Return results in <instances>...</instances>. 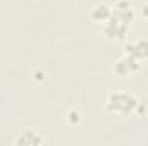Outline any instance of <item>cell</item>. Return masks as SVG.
I'll return each mask as SVG.
<instances>
[{
	"instance_id": "obj_1",
	"label": "cell",
	"mask_w": 148,
	"mask_h": 146,
	"mask_svg": "<svg viewBox=\"0 0 148 146\" xmlns=\"http://www.w3.org/2000/svg\"><path fill=\"white\" fill-rule=\"evenodd\" d=\"M134 9L127 0H117L112 7L110 17L102 24L103 35L110 41H124L129 33V26L134 21Z\"/></svg>"
},
{
	"instance_id": "obj_2",
	"label": "cell",
	"mask_w": 148,
	"mask_h": 146,
	"mask_svg": "<svg viewBox=\"0 0 148 146\" xmlns=\"http://www.w3.org/2000/svg\"><path fill=\"white\" fill-rule=\"evenodd\" d=\"M105 110L110 115L127 117L136 112L138 113L145 112V107H141L138 96L129 91H110L105 100Z\"/></svg>"
},
{
	"instance_id": "obj_3",
	"label": "cell",
	"mask_w": 148,
	"mask_h": 146,
	"mask_svg": "<svg viewBox=\"0 0 148 146\" xmlns=\"http://www.w3.org/2000/svg\"><path fill=\"white\" fill-rule=\"evenodd\" d=\"M141 65H143V62H140V60H136L134 57L124 53V55L114 64V72L117 74V76H133V74H136L141 69Z\"/></svg>"
},
{
	"instance_id": "obj_4",
	"label": "cell",
	"mask_w": 148,
	"mask_h": 146,
	"mask_svg": "<svg viewBox=\"0 0 148 146\" xmlns=\"http://www.w3.org/2000/svg\"><path fill=\"white\" fill-rule=\"evenodd\" d=\"M124 53L134 57L140 62H147L148 60V40L147 38H141V40H136V41L127 43L124 46Z\"/></svg>"
},
{
	"instance_id": "obj_5",
	"label": "cell",
	"mask_w": 148,
	"mask_h": 146,
	"mask_svg": "<svg viewBox=\"0 0 148 146\" xmlns=\"http://www.w3.org/2000/svg\"><path fill=\"white\" fill-rule=\"evenodd\" d=\"M45 138L41 132H38L35 129H26L23 131L16 139H14V145H24V146H38V145H45Z\"/></svg>"
},
{
	"instance_id": "obj_6",
	"label": "cell",
	"mask_w": 148,
	"mask_h": 146,
	"mask_svg": "<svg viewBox=\"0 0 148 146\" xmlns=\"http://www.w3.org/2000/svg\"><path fill=\"white\" fill-rule=\"evenodd\" d=\"M112 14V7L107 5V3H97L91 10H90V17L95 21V23H100L103 24Z\"/></svg>"
},
{
	"instance_id": "obj_7",
	"label": "cell",
	"mask_w": 148,
	"mask_h": 146,
	"mask_svg": "<svg viewBox=\"0 0 148 146\" xmlns=\"http://www.w3.org/2000/svg\"><path fill=\"white\" fill-rule=\"evenodd\" d=\"M66 119H67V124H69V126H77V124L81 122V113H79L77 110L71 108L69 112H67Z\"/></svg>"
},
{
	"instance_id": "obj_8",
	"label": "cell",
	"mask_w": 148,
	"mask_h": 146,
	"mask_svg": "<svg viewBox=\"0 0 148 146\" xmlns=\"http://www.w3.org/2000/svg\"><path fill=\"white\" fill-rule=\"evenodd\" d=\"M140 9H141V16H143L145 19H148V3H143Z\"/></svg>"
},
{
	"instance_id": "obj_9",
	"label": "cell",
	"mask_w": 148,
	"mask_h": 146,
	"mask_svg": "<svg viewBox=\"0 0 148 146\" xmlns=\"http://www.w3.org/2000/svg\"><path fill=\"white\" fill-rule=\"evenodd\" d=\"M43 77H45V76L40 72V71H35V79H36V81H43Z\"/></svg>"
}]
</instances>
